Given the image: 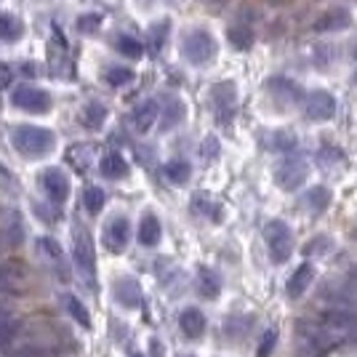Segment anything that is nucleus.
<instances>
[{
	"instance_id": "obj_5",
	"label": "nucleus",
	"mask_w": 357,
	"mask_h": 357,
	"mask_svg": "<svg viewBox=\"0 0 357 357\" xmlns=\"http://www.w3.org/2000/svg\"><path fill=\"white\" fill-rule=\"evenodd\" d=\"M336 96L333 93H328V91H312V93H307L304 96V102H301V109H304V118L314 120V123H320V120H331L336 115Z\"/></svg>"
},
{
	"instance_id": "obj_31",
	"label": "nucleus",
	"mask_w": 357,
	"mask_h": 357,
	"mask_svg": "<svg viewBox=\"0 0 357 357\" xmlns=\"http://www.w3.org/2000/svg\"><path fill=\"white\" fill-rule=\"evenodd\" d=\"M165 35H168V22H160V24H155L152 30H149V51L152 54H158L165 43Z\"/></svg>"
},
{
	"instance_id": "obj_47",
	"label": "nucleus",
	"mask_w": 357,
	"mask_h": 357,
	"mask_svg": "<svg viewBox=\"0 0 357 357\" xmlns=\"http://www.w3.org/2000/svg\"><path fill=\"white\" fill-rule=\"evenodd\" d=\"M355 80H357V77H355Z\"/></svg>"
},
{
	"instance_id": "obj_22",
	"label": "nucleus",
	"mask_w": 357,
	"mask_h": 357,
	"mask_svg": "<svg viewBox=\"0 0 357 357\" xmlns=\"http://www.w3.org/2000/svg\"><path fill=\"white\" fill-rule=\"evenodd\" d=\"M227 38H229V43L235 45L238 51H248L256 43V35H253L251 27H229Z\"/></svg>"
},
{
	"instance_id": "obj_27",
	"label": "nucleus",
	"mask_w": 357,
	"mask_h": 357,
	"mask_svg": "<svg viewBox=\"0 0 357 357\" xmlns=\"http://www.w3.org/2000/svg\"><path fill=\"white\" fill-rule=\"evenodd\" d=\"M118 51L123 54V56H128V59H142V54H144L142 43H139L136 38H131V35H120Z\"/></svg>"
},
{
	"instance_id": "obj_13",
	"label": "nucleus",
	"mask_w": 357,
	"mask_h": 357,
	"mask_svg": "<svg viewBox=\"0 0 357 357\" xmlns=\"http://www.w3.org/2000/svg\"><path fill=\"white\" fill-rule=\"evenodd\" d=\"M314 280V267L312 264H301V267L291 275V280H288V296L291 298H298Z\"/></svg>"
},
{
	"instance_id": "obj_44",
	"label": "nucleus",
	"mask_w": 357,
	"mask_h": 357,
	"mask_svg": "<svg viewBox=\"0 0 357 357\" xmlns=\"http://www.w3.org/2000/svg\"><path fill=\"white\" fill-rule=\"evenodd\" d=\"M352 56H355V59H357V45H355V51H352Z\"/></svg>"
},
{
	"instance_id": "obj_24",
	"label": "nucleus",
	"mask_w": 357,
	"mask_h": 357,
	"mask_svg": "<svg viewBox=\"0 0 357 357\" xmlns=\"http://www.w3.org/2000/svg\"><path fill=\"white\" fill-rule=\"evenodd\" d=\"M64 307H67V312L73 314L75 320L80 323L83 328H91V314H89V310L77 301V298L73 296V294H64Z\"/></svg>"
},
{
	"instance_id": "obj_40",
	"label": "nucleus",
	"mask_w": 357,
	"mask_h": 357,
	"mask_svg": "<svg viewBox=\"0 0 357 357\" xmlns=\"http://www.w3.org/2000/svg\"><path fill=\"white\" fill-rule=\"evenodd\" d=\"M203 155H206V160H213V158H216V139H206Z\"/></svg>"
},
{
	"instance_id": "obj_43",
	"label": "nucleus",
	"mask_w": 357,
	"mask_h": 357,
	"mask_svg": "<svg viewBox=\"0 0 357 357\" xmlns=\"http://www.w3.org/2000/svg\"><path fill=\"white\" fill-rule=\"evenodd\" d=\"M8 314H11L8 310H0V320H3V317H8Z\"/></svg>"
},
{
	"instance_id": "obj_8",
	"label": "nucleus",
	"mask_w": 357,
	"mask_h": 357,
	"mask_svg": "<svg viewBox=\"0 0 357 357\" xmlns=\"http://www.w3.org/2000/svg\"><path fill=\"white\" fill-rule=\"evenodd\" d=\"M352 24V14H349V8H344V6H333V8H328L323 16H317L312 24L314 32H339V30H347Z\"/></svg>"
},
{
	"instance_id": "obj_30",
	"label": "nucleus",
	"mask_w": 357,
	"mask_h": 357,
	"mask_svg": "<svg viewBox=\"0 0 357 357\" xmlns=\"http://www.w3.org/2000/svg\"><path fill=\"white\" fill-rule=\"evenodd\" d=\"M3 238L8 245H19L22 238H24V229H22V222H19V216L11 213V222L6 224V229H3Z\"/></svg>"
},
{
	"instance_id": "obj_33",
	"label": "nucleus",
	"mask_w": 357,
	"mask_h": 357,
	"mask_svg": "<svg viewBox=\"0 0 357 357\" xmlns=\"http://www.w3.org/2000/svg\"><path fill=\"white\" fill-rule=\"evenodd\" d=\"M38 248L51 259V261H56V264H61V248H59V243L56 240H51V238H40L38 240Z\"/></svg>"
},
{
	"instance_id": "obj_12",
	"label": "nucleus",
	"mask_w": 357,
	"mask_h": 357,
	"mask_svg": "<svg viewBox=\"0 0 357 357\" xmlns=\"http://www.w3.org/2000/svg\"><path fill=\"white\" fill-rule=\"evenodd\" d=\"M160 115V109H158V102H144V105H139L134 109V115H131V123H134V128L139 134H147L149 128L155 126V120Z\"/></svg>"
},
{
	"instance_id": "obj_15",
	"label": "nucleus",
	"mask_w": 357,
	"mask_h": 357,
	"mask_svg": "<svg viewBox=\"0 0 357 357\" xmlns=\"http://www.w3.org/2000/svg\"><path fill=\"white\" fill-rule=\"evenodd\" d=\"M197 288H200V294L206 298H216L219 291H222V280H219V275L213 269L200 267L197 269Z\"/></svg>"
},
{
	"instance_id": "obj_42",
	"label": "nucleus",
	"mask_w": 357,
	"mask_h": 357,
	"mask_svg": "<svg viewBox=\"0 0 357 357\" xmlns=\"http://www.w3.org/2000/svg\"><path fill=\"white\" fill-rule=\"evenodd\" d=\"M149 352H152V357H165L163 355V344L158 342V339H152V342H149Z\"/></svg>"
},
{
	"instance_id": "obj_45",
	"label": "nucleus",
	"mask_w": 357,
	"mask_h": 357,
	"mask_svg": "<svg viewBox=\"0 0 357 357\" xmlns=\"http://www.w3.org/2000/svg\"><path fill=\"white\" fill-rule=\"evenodd\" d=\"M131 357H144V355H139V352H136V355H131Z\"/></svg>"
},
{
	"instance_id": "obj_2",
	"label": "nucleus",
	"mask_w": 357,
	"mask_h": 357,
	"mask_svg": "<svg viewBox=\"0 0 357 357\" xmlns=\"http://www.w3.org/2000/svg\"><path fill=\"white\" fill-rule=\"evenodd\" d=\"M264 240H267L269 259H272L275 264L288 261V256L294 251V232H291L288 224L280 222V219L269 222L267 227H264Z\"/></svg>"
},
{
	"instance_id": "obj_7",
	"label": "nucleus",
	"mask_w": 357,
	"mask_h": 357,
	"mask_svg": "<svg viewBox=\"0 0 357 357\" xmlns=\"http://www.w3.org/2000/svg\"><path fill=\"white\" fill-rule=\"evenodd\" d=\"M40 184H43L45 195L51 197V203H56V206H61L70 197V181L59 168H45L40 174Z\"/></svg>"
},
{
	"instance_id": "obj_41",
	"label": "nucleus",
	"mask_w": 357,
	"mask_h": 357,
	"mask_svg": "<svg viewBox=\"0 0 357 357\" xmlns=\"http://www.w3.org/2000/svg\"><path fill=\"white\" fill-rule=\"evenodd\" d=\"M11 83V67L8 64H0V89H6Z\"/></svg>"
},
{
	"instance_id": "obj_14",
	"label": "nucleus",
	"mask_w": 357,
	"mask_h": 357,
	"mask_svg": "<svg viewBox=\"0 0 357 357\" xmlns=\"http://www.w3.org/2000/svg\"><path fill=\"white\" fill-rule=\"evenodd\" d=\"M178 326H181V331H184L190 339H197V336L206 331V317H203L200 310L187 307V310L181 312V317H178Z\"/></svg>"
},
{
	"instance_id": "obj_11",
	"label": "nucleus",
	"mask_w": 357,
	"mask_h": 357,
	"mask_svg": "<svg viewBox=\"0 0 357 357\" xmlns=\"http://www.w3.org/2000/svg\"><path fill=\"white\" fill-rule=\"evenodd\" d=\"M115 298H118L123 307H128V310H134L142 304V288L136 283L134 278H120L118 283H115Z\"/></svg>"
},
{
	"instance_id": "obj_1",
	"label": "nucleus",
	"mask_w": 357,
	"mask_h": 357,
	"mask_svg": "<svg viewBox=\"0 0 357 357\" xmlns=\"http://www.w3.org/2000/svg\"><path fill=\"white\" fill-rule=\"evenodd\" d=\"M11 144L19 155L24 158H43V155H51L54 147H56V136L48 128H40V126H16L11 131Z\"/></svg>"
},
{
	"instance_id": "obj_36",
	"label": "nucleus",
	"mask_w": 357,
	"mask_h": 357,
	"mask_svg": "<svg viewBox=\"0 0 357 357\" xmlns=\"http://www.w3.org/2000/svg\"><path fill=\"white\" fill-rule=\"evenodd\" d=\"M43 355H45L43 347H38V344H24V347L14 349L8 357H43Z\"/></svg>"
},
{
	"instance_id": "obj_19",
	"label": "nucleus",
	"mask_w": 357,
	"mask_h": 357,
	"mask_svg": "<svg viewBox=\"0 0 357 357\" xmlns=\"http://www.w3.org/2000/svg\"><path fill=\"white\" fill-rule=\"evenodd\" d=\"M272 93H275L278 102H285V105H291V102L298 99L296 83H294V80H285V77H275V80H272Z\"/></svg>"
},
{
	"instance_id": "obj_20",
	"label": "nucleus",
	"mask_w": 357,
	"mask_h": 357,
	"mask_svg": "<svg viewBox=\"0 0 357 357\" xmlns=\"http://www.w3.org/2000/svg\"><path fill=\"white\" fill-rule=\"evenodd\" d=\"M184 112H187V107L181 105L178 99H171V105L165 107L163 120H160V128H163V131H171V128H176L178 123L184 120Z\"/></svg>"
},
{
	"instance_id": "obj_23",
	"label": "nucleus",
	"mask_w": 357,
	"mask_h": 357,
	"mask_svg": "<svg viewBox=\"0 0 357 357\" xmlns=\"http://www.w3.org/2000/svg\"><path fill=\"white\" fill-rule=\"evenodd\" d=\"M190 174H192V168H190L187 160H171V163L165 165V176H168L171 184H187Z\"/></svg>"
},
{
	"instance_id": "obj_46",
	"label": "nucleus",
	"mask_w": 357,
	"mask_h": 357,
	"mask_svg": "<svg viewBox=\"0 0 357 357\" xmlns=\"http://www.w3.org/2000/svg\"><path fill=\"white\" fill-rule=\"evenodd\" d=\"M184 357H192V355H184Z\"/></svg>"
},
{
	"instance_id": "obj_25",
	"label": "nucleus",
	"mask_w": 357,
	"mask_h": 357,
	"mask_svg": "<svg viewBox=\"0 0 357 357\" xmlns=\"http://www.w3.org/2000/svg\"><path fill=\"white\" fill-rule=\"evenodd\" d=\"M19 331H22V323L16 320L14 314L3 317V320H0V347H8V344L19 336Z\"/></svg>"
},
{
	"instance_id": "obj_6",
	"label": "nucleus",
	"mask_w": 357,
	"mask_h": 357,
	"mask_svg": "<svg viewBox=\"0 0 357 357\" xmlns=\"http://www.w3.org/2000/svg\"><path fill=\"white\" fill-rule=\"evenodd\" d=\"M11 105L24 112H48L51 109V93L32 86H19L11 93Z\"/></svg>"
},
{
	"instance_id": "obj_18",
	"label": "nucleus",
	"mask_w": 357,
	"mask_h": 357,
	"mask_svg": "<svg viewBox=\"0 0 357 357\" xmlns=\"http://www.w3.org/2000/svg\"><path fill=\"white\" fill-rule=\"evenodd\" d=\"M22 32H24V24L11 14H0V40H6V43H16L19 38H22Z\"/></svg>"
},
{
	"instance_id": "obj_9",
	"label": "nucleus",
	"mask_w": 357,
	"mask_h": 357,
	"mask_svg": "<svg viewBox=\"0 0 357 357\" xmlns=\"http://www.w3.org/2000/svg\"><path fill=\"white\" fill-rule=\"evenodd\" d=\"M128 238H131V224L126 216H115L112 222L107 224L105 229V245L109 251L120 253L126 245H128Z\"/></svg>"
},
{
	"instance_id": "obj_4",
	"label": "nucleus",
	"mask_w": 357,
	"mask_h": 357,
	"mask_svg": "<svg viewBox=\"0 0 357 357\" xmlns=\"http://www.w3.org/2000/svg\"><path fill=\"white\" fill-rule=\"evenodd\" d=\"M307 174H310V165H307L304 158H298V155H285L283 160L278 163V168H275V181H278L280 190L294 192L296 187L304 184Z\"/></svg>"
},
{
	"instance_id": "obj_38",
	"label": "nucleus",
	"mask_w": 357,
	"mask_h": 357,
	"mask_svg": "<svg viewBox=\"0 0 357 357\" xmlns=\"http://www.w3.org/2000/svg\"><path fill=\"white\" fill-rule=\"evenodd\" d=\"M195 211H203V213H211V216L216 219V208H211L208 197H203V195H197V197H195Z\"/></svg>"
},
{
	"instance_id": "obj_28",
	"label": "nucleus",
	"mask_w": 357,
	"mask_h": 357,
	"mask_svg": "<svg viewBox=\"0 0 357 357\" xmlns=\"http://www.w3.org/2000/svg\"><path fill=\"white\" fill-rule=\"evenodd\" d=\"M331 203V195H328V190H323V187H312L310 192L304 195V206L312 211H323Z\"/></svg>"
},
{
	"instance_id": "obj_37",
	"label": "nucleus",
	"mask_w": 357,
	"mask_h": 357,
	"mask_svg": "<svg viewBox=\"0 0 357 357\" xmlns=\"http://www.w3.org/2000/svg\"><path fill=\"white\" fill-rule=\"evenodd\" d=\"M99 27V16H80L77 19V30L80 32H96Z\"/></svg>"
},
{
	"instance_id": "obj_29",
	"label": "nucleus",
	"mask_w": 357,
	"mask_h": 357,
	"mask_svg": "<svg viewBox=\"0 0 357 357\" xmlns=\"http://www.w3.org/2000/svg\"><path fill=\"white\" fill-rule=\"evenodd\" d=\"M83 206H86L89 213H99V211L105 208V192L99 187H89L83 192Z\"/></svg>"
},
{
	"instance_id": "obj_39",
	"label": "nucleus",
	"mask_w": 357,
	"mask_h": 357,
	"mask_svg": "<svg viewBox=\"0 0 357 357\" xmlns=\"http://www.w3.org/2000/svg\"><path fill=\"white\" fill-rule=\"evenodd\" d=\"M14 275H16V269L11 267V264H0V285L8 283V280H11Z\"/></svg>"
},
{
	"instance_id": "obj_17",
	"label": "nucleus",
	"mask_w": 357,
	"mask_h": 357,
	"mask_svg": "<svg viewBox=\"0 0 357 357\" xmlns=\"http://www.w3.org/2000/svg\"><path fill=\"white\" fill-rule=\"evenodd\" d=\"M102 174L107 178H123L128 174V163H126V158L120 155V152H107L105 158H102Z\"/></svg>"
},
{
	"instance_id": "obj_10",
	"label": "nucleus",
	"mask_w": 357,
	"mask_h": 357,
	"mask_svg": "<svg viewBox=\"0 0 357 357\" xmlns=\"http://www.w3.org/2000/svg\"><path fill=\"white\" fill-rule=\"evenodd\" d=\"M75 261L86 275H93L96 269V256H93V243H91L86 229H75Z\"/></svg>"
},
{
	"instance_id": "obj_3",
	"label": "nucleus",
	"mask_w": 357,
	"mask_h": 357,
	"mask_svg": "<svg viewBox=\"0 0 357 357\" xmlns=\"http://www.w3.org/2000/svg\"><path fill=\"white\" fill-rule=\"evenodd\" d=\"M181 54H184V59L190 61V64L203 67V64L213 61V56H216V40L211 38V32L195 30L184 38V43H181Z\"/></svg>"
},
{
	"instance_id": "obj_34",
	"label": "nucleus",
	"mask_w": 357,
	"mask_h": 357,
	"mask_svg": "<svg viewBox=\"0 0 357 357\" xmlns=\"http://www.w3.org/2000/svg\"><path fill=\"white\" fill-rule=\"evenodd\" d=\"M275 149H280V152H285V149H294L296 147V136L291 134V131H280V134H275V144H272Z\"/></svg>"
},
{
	"instance_id": "obj_26",
	"label": "nucleus",
	"mask_w": 357,
	"mask_h": 357,
	"mask_svg": "<svg viewBox=\"0 0 357 357\" xmlns=\"http://www.w3.org/2000/svg\"><path fill=\"white\" fill-rule=\"evenodd\" d=\"M105 115H107V109L99 102H91L86 109H83V126L86 128H102V123H105Z\"/></svg>"
},
{
	"instance_id": "obj_21",
	"label": "nucleus",
	"mask_w": 357,
	"mask_h": 357,
	"mask_svg": "<svg viewBox=\"0 0 357 357\" xmlns=\"http://www.w3.org/2000/svg\"><path fill=\"white\" fill-rule=\"evenodd\" d=\"M213 102L219 107V112H229L235 105V86L232 83H219L213 86Z\"/></svg>"
},
{
	"instance_id": "obj_35",
	"label": "nucleus",
	"mask_w": 357,
	"mask_h": 357,
	"mask_svg": "<svg viewBox=\"0 0 357 357\" xmlns=\"http://www.w3.org/2000/svg\"><path fill=\"white\" fill-rule=\"evenodd\" d=\"M275 344H278V331H275V328H269L267 336H264V342L259 344V357H269V355H272Z\"/></svg>"
},
{
	"instance_id": "obj_16",
	"label": "nucleus",
	"mask_w": 357,
	"mask_h": 357,
	"mask_svg": "<svg viewBox=\"0 0 357 357\" xmlns=\"http://www.w3.org/2000/svg\"><path fill=\"white\" fill-rule=\"evenodd\" d=\"M139 243L147 245V248L160 243V222H158V216L147 213V216L142 219V224H139Z\"/></svg>"
},
{
	"instance_id": "obj_32",
	"label": "nucleus",
	"mask_w": 357,
	"mask_h": 357,
	"mask_svg": "<svg viewBox=\"0 0 357 357\" xmlns=\"http://www.w3.org/2000/svg\"><path fill=\"white\" fill-rule=\"evenodd\" d=\"M131 77H134V73L128 67H109L107 70V83L109 86H126V83H131Z\"/></svg>"
}]
</instances>
